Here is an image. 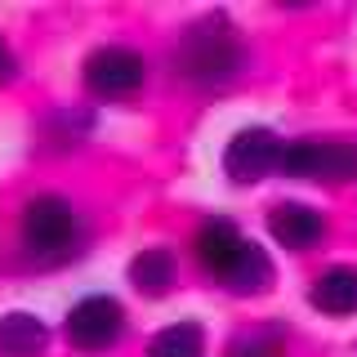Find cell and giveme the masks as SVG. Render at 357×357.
I'll use <instances>...</instances> for the list:
<instances>
[{"label": "cell", "instance_id": "cell-5", "mask_svg": "<svg viewBox=\"0 0 357 357\" xmlns=\"http://www.w3.org/2000/svg\"><path fill=\"white\" fill-rule=\"evenodd\" d=\"M121 326H126V312H121V304L112 295H89L67 312V340L85 353H98L107 344H116Z\"/></svg>", "mask_w": 357, "mask_h": 357}, {"label": "cell", "instance_id": "cell-2", "mask_svg": "<svg viewBox=\"0 0 357 357\" xmlns=\"http://www.w3.org/2000/svg\"><path fill=\"white\" fill-rule=\"evenodd\" d=\"M282 174H295V178H326V183H344V178L357 174V148L344 139H331V143H290L282 148V161H277Z\"/></svg>", "mask_w": 357, "mask_h": 357}, {"label": "cell", "instance_id": "cell-8", "mask_svg": "<svg viewBox=\"0 0 357 357\" xmlns=\"http://www.w3.org/2000/svg\"><path fill=\"white\" fill-rule=\"evenodd\" d=\"M241 245H245V237L237 232V223H232V219H210V223H201V232H197V259H201L206 273L223 277V273H228V264L237 259Z\"/></svg>", "mask_w": 357, "mask_h": 357}, {"label": "cell", "instance_id": "cell-9", "mask_svg": "<svg viewBox=\"0 0 357 357\" xmlns=\"http://www.w3.org/2000/svg\"><path fill=\"white\" fill-rule=\"evenodd\" d=\"M308 299H312V308L331 312V317L357 312V268H331V273H321L312 282Z\"/></svg>", "mask_w": 357, "mask_h": 357}, {"label": "cell", "instance_id": "cell-15", "mask_svg": "<svg viewBox=\"0 0 357 357\" xmlns=\"http://www.w3.org/2000/svg\"><path fill=\"white\" fill-rule=\"evenodd\" d=\"M14 76H18V59H14V50L0 40V85H9Z\"/></svg>", "mask_w": 357, "mask_h": 357}, {"label": "cell", "instance_id": "cell-4", "mask_svg": "<svg viewBox=\"0 0 357 357\" xmlns=\"http://www.w3.org/2000/svg\"><path fill=\"white\" fill-rule=\"evenodd\" d=\"M143 76H148V63L126 45H103L85 59V85L98 98H126L143 85Z\"/></svg>", "mask_w": 357, "mask_h": 357}, {"label": "cell", "instance_id": "cell-14", "mask_svg": "<svg viewBox=\"0 0 357 357\" xmlns=\"http://www.w3.org/2000/svg\"><path fill=\"white\" fill-rule=\"evenodd\" d=\"M228 357H282V331L277 326L245 331L228 344Z\"/></svg>", "mask_w": 357, "mask_h": 357}, {"label": "cell", "instance_id": "cell-1", "mask_svg": "<svg viewBox=\"0 0 357 357\" xmlns=\"http://www.w3.org/2000/svg\"><path fill=\"white\" fill-rule=\"evenodd\" d=\"M174 63H178V72L197 85H228L241 67V45L219 18H210V22H201V27H192L183 36Z\"/></svg>", "mask_w": 357, "mask_h": 357}, {"label": "cell", "instance_id": "cell-13", "mask_svg": "<svg viewBox=\"0 0 357 357\" xmlns=\"http://www.w3.org/2000/svg\"><path fill=\"white\" fill-rule=\"evenodd\" d=\"M148 357H206V340H201V326H192V321L165 326V331L148 344Z\"/></svg>", "mask_w": 357, "mask_h": 357}, {"label": "cell", "instance_id": "cell-11", "mask_svg": "<svg viewBox=\"0 0 357 357\" xmlns=\"http://www.w3.org/2000/svg\"><path fill=\"white\" fill-rule=\"evenodd\" d=\"M45 349V321L31 312H5L0 317V357H36Z\"/></svg>", "mask_w": 357, "mask_h": 357}, {"label": "cell", "instance_id": "cell-6", "mask_svg": "<svg viewBox=\"0 0 357 357\" xmlns=\"http://www.w3.org/2000/svg\"><path fill=\"white\" fill-rule=\"evenodd\" d=\"M277 161H282L277 134L264 130V126H250V130L232 134L228 152H223V174H228L232 183H255V178H264L268 170H277Z\"/></svg>", "mask_w": 357, "mask_h": 357}, {"label": "cell", "instance_id": "cell-10", "mask_svg": "<svg viewBox=\"0 0 357 357\" xmlns=\"http://www.w3.org/2000/svg\"><path fill=\"white\" fill-rule=\"evenodd\" d=\"M223 282H228V290H237V295H259V290L273 286V264H268V255L255 241H245L237 250V259L228 264Z\"/></svg>", "mask_w": 357, "mask_h": 357}, {"label": "cell", "instance_id": "cell-7", "mask_svg": "<svg viewBox=\"0 0 357 357\" xmlns=\"http://www.w3.org/2000/svg\"><path fill=\"white\" fill-rule=\"evenodd\" d=\"M268 232L286 245V250H308V245L321 241L326 223H321L317 210L299 206V201H282V206L268 210Z\"/></svg>", "mask_w": 357, "mask_h": 357}, {"label": "cell", "instance_id": "cell-3", "mask_svg": "<svg viewBox=\"0 0 357 357\" xmlns=\"http://www.w3.org/2000/svg\"><path fill=\"white\" fill-rule=\"evenodd\" d=\"M76 241V215L63 197H36L22 210V245L31 255H63Z\"/></svg>", "mask_w": 357, "mask_h": 357}, {"label": "cell", "instance_id": "cell-12", "mask_svg": "<svg viewBox=\"0 0 357 357\" xmlns=\"http://www.w3.org/2000/svg\"><path fill=\"white\" fill-rule=\"evenodd\" d=\"M130 282H134L139 295H148V299L170 295V286H174V259H170V250H143V255H134Z\"/></svg>", "mask_w": 357, "mask_h": 357}]
</instances>
